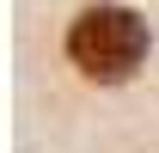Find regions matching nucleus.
Instances as JSON below:
<instances>
[{
  "mask_svg": "<svg viewBox=\"0 0 159 153\" xmlns=\"http://www.w3.org/2000/svg\"><path fill=\"white\" fill-rule=\"evenodd\" d=\"M147 19H141L135 6H122V0H98V6H86L74 25H67V61H74L86 80H104V86H116L129 80L147 61Z\"/></svg>",
  "mask_w": 159,
  "mask_h": 153,
  "instance_id": "1",
  "label": "nucleus"
}]
</instances>
